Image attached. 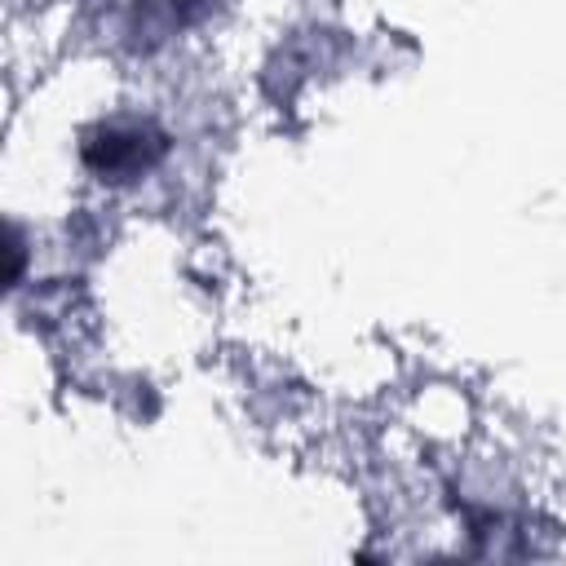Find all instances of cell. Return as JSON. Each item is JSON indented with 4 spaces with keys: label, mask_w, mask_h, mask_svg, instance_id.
I'll list each match as a JSON object with an SVG mask.
<instances>
[{
    "label": "cell",
    "mask_w": 566,
    "mask_h": 566,
    "mask_svg": "<svg viewBox=\"0 0 566 566\" xmlns=\"http://www.w3.org/2000/svg\"><path fill=\"white\" fill-rule=\"evenodd\" d=\"M159 150H164V142L150 137L142 124H106V128L88 133V142H84V159L102 177H133V172L150 168V159Z\"/></svg>",
    "instance_id": "1"
}]
</instances>
